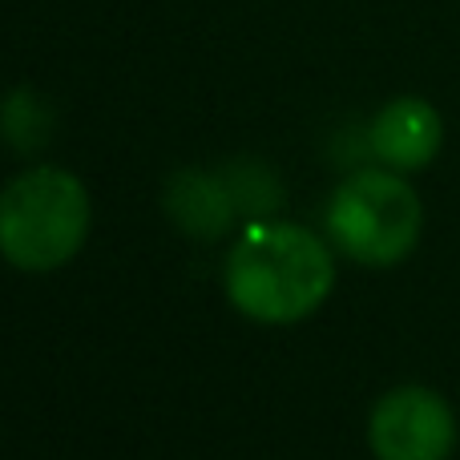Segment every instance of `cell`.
<instances>
[{
	"label": "cell",
	"instance_id": "1",
	"mask_svg": "<svg viewBox=\"0 0 460 460\" xmlns=\"http://www.w3.org/2000/svg\"><path fill=\"white\" fill-rule=\"evenodd\" d=\"M335 283L332 251L295 223H262L226 259V295L259 323H295L327 299Z\"/></svg>",
	"mask_w": 460,
	"mask_h": 460
},
{
	"label": "cell",
	"instance_id": "2",
	"mask_svg": "<svg viewBox=\"0 0 460 460\" xmlns=\"http://www.w3.org/2000/svg\"><path fill=\"white\" fill-rule=\"evenodd\" d=\"M89 234V194L61 166H37L0 190V254L21 270H53Z\"/></svg>",
	"mask_w": 460,
	"mask_h": 460
},
{
	"label": "cell",
	"instance_id": "3",
	"mask_svg": "<svg viewBox=\"0 0 460 460\" xmlns=\"http://www.w3.org/2000/svg\"><path fill=\"white\" fill-rule=\"evenodd\" d=\"M420 194L396 170H359L327 202V234L364 267H392L420 243Z\"/></svg>",
	"mask_w": 460,
	"mask_h": 460
},
{
	"label": "cell",
	"instance_id": "4",
	"mask_svg": "<svg viewBox=\"0 0 460 460\" xmlns=\"http://www.w3.org/2000/svg\"><path fill=\"white\" fill-rule=\"evenodd\" d=\"M367 445L376 460H448L456 448V416L445 396L408 384L372 408Z\"/></svg>",
	"mask_w": 460,
	"mask_h": 460
},
{
	"label": "cell",
	"instance_id": "5",
	"mask_svg": "<svg viewBox=\"0 0 460 460\" xmlns=\"http://www.w3.org/2000/svg\"><path fill=\"white\" fill-rule=\"evenodd\" d=\"M367 146L392 170H424L445 146V121L424 97H396L376 113Z\"/></svg>",
	"mask_w": 460,
	"mask_h": 460
},
{
	"label": "cell",
	"instance_id": "6",
	"mask_svg": "<svg viewBox=\"0 0 460 460\" xmlns=\"http://www.w3.org/2000/svg\"><path fill=\"white\" fill-rule=\"evenodd\" d=\"M234 199H230L226 178H215L207 170H182L166 186V215L178 230L194 238H218L234 218Z\"/></svg>",
	"mask_w": 460,
	"mask_h": 460
},
{
	"label": "cell",
	"instance_id": "7",
	"mask_svg": "<svg viewBox=\"0 0 460 460\" xmlns=\"http://www.w3.org/2000/svg\"><path fill=\"white\" fill-rule=\"evenodd\" d=\"M49 110L40 105V97L32 89H16L0 105V134L16 146V150H40V142L49 137Z\"/></svg>",
	"mask_w": 460,
	"mask_h": 460
},
{
	"label": "cell",
	"instance_id": "8",
	"mask_svg": "<svg viewBox=\"0 0 460 460\" xmlns=\"http://www.w3.org/2000/svg\"><path fill=\"white\" fill-rule=\"evenodd\" d=\"M226 186H230V199H234L238 210H251V215H270L283 199L279 190L275 174L259 162H234L226 174Z\"/></svg>",
	"mask_w": 460,
	"mask_h": 460
}]
</instances>
